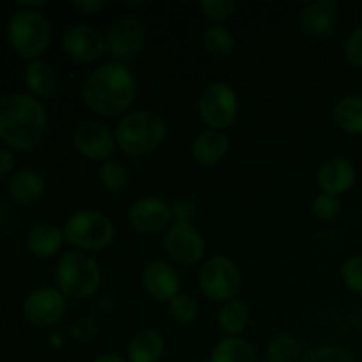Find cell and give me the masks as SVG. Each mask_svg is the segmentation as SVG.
<instances>
[{
    "label": "cell",
    "mask_w": 362,
    "mask_h": 362,
    "mask_svg": "<svg viewBox=\"0 0 362 362\" xmlns=\"http://www.w3.org/2000/svg\"><path fill=\"white\" fill-rule=\"evenodd\" d=\"M136 78L124 62H105L92 71L81 85V99L90 112L117 117L134 103Z\"/></svg>",
    "instance_id": "obj_1"
},
{
    "label": "cell",
    "mask_w": 362,
    "mask_h": 362,
    "mask_svg": "<svg viewBox=\"0 0 362 362\" xmlns=\"http://www.w3.org/2000/svg\"><path fill=\"white\" fill-rule=\"evenodd\" d=\"M48 129V112L41 99L30 94L0 98V140L16 151L28 152L42 144Z\"/></svg>",
    "instance_id": "obj_2"
},
{
    "label": "cell",
    "mask_w": 362,
    "mask_h": 362,
    "mask_svg": "<svg viewBox=\"0 0 362 362\" xmlns=\"http://www.w3.org/2000/svg\"><path fill=\"white\" fill-rule=\"evenodd\" d=\"M166 134L165 119L154 110H134L126 113L115 127V144L129 158L151 154Z\"/></svg>",
    "instance_id": "obj_3"
},
{
    "label": "cell",
    "mask_w": 362,
    "mask_h": 362,
    "mask_svg": "<svg viewBox=\"0 0 362 362\" xmlns=\"http://www.w3.org/2000/svg\"><path fill=\"white\" fill-rule=\"evenodd\" d=\"M55 283L67 300L88 299L101 285V267L92 255L71 250L57 262Z\"/></svg>",
    "instance_id": "obj_4"
},
{
    "label": "cell",
    "mask_w": 362,
    "mask_h": 362,
    "mask_svg": "<svg viewBox=\"0 0 362 362\" xmlns=\"http://www.w3.org/2000/svg\"><path fill=\"white\" fill-rule=\"evenodd\" d=\"M7 37L20 57L37 60L52 41V27L45 14L37 9H18L11 14L7 23Z\"/></svg>",
    "instance_id": "obj_5"
},
{
    "label": "cell",
    "mask_w": 362,
    "mask_h": 362,
    "mask_svg": "<svg viewBox=\"0 0 362 362\" xmlns=\"http://www.w3.org/2000/svg\"><path fill=\"white\" fill-rule=\"evenodd\" d=\"M62 232L66 243L85 253L105 250L115 239V225L112 219L92 209L73 212L67 218Z\"/></svg>",
    "instance_id": "obj_6"
},
{
    "label": "cell",
    "mask_w": 362,
    "mask_h": 362,
    "mask_svg": "<svg viewBox=\"0 0 362 362\" xmlns=\"http://www.w3.org/2000/svg\"><path fill=\"white\" fill-rule=\"evenodd\" d=\"M198 283L205 297L218 303H228L239 293L243 274L239 265L232 258L225 255H214L202 265L198 272Z\"/></svg>",
    "instance_id": "obj_7"
},
{
    "label": "cell",
    "mask_w": 362,
    "mask_h": 362,
    "mask_svg": "<svg viewBox=\"0 0 362 362\" xmlns=\"http://www.w3.org/2000/svg\"><path fill=\"white\" fill-rule=\"evenodd\" d=\"M198 113L209 129L223 131L232 126L239 113V98L235 88L225 81H212L198 98Z\"/></svg>",
    "instance_id": "obj_8"
},
{
    "label": "cell",
    "mask_w": 362,
    "mask_h": 362,
    "mask_svg": "<svg viewBox=\"0 0 362 362\" xmlns=\"http://www.w3.org/2000/svg\"><path fill=\"white\" fill-rule=\"evenodd\" d=\"M145 23L138 16H122L113 21L106 30V52L117 60V62H127L140 55L144 49Z\"/></svg>",
    "instance_id": "obj_9"
},
{
    "label": "cell",
    "mask_w": 362,
    "mask_h": 362,
    "mask_svg": "<svg viewBox=\"0 0 362 362\" xmlns=\"http://www.w3.org/2000/svg\"><path fill=\"white\" fill-rule=\"evenodd\" d=\"M163 247L170 260L184 267H191L204 258L205 239L191 223L173 221L166 230Z\"/></svg>",
    "instance_id": "obj_10"
},
{
    "label": "cell",
    "mask_w": 362,
    "mask_h": 362,
    "mask_svg": "<svg viewBox=\"0 0 362 362\" xmlns=\"http://www.w3.org/2000/svg\"><path fill=\"white\" fill-rule=\"evenodd\" d=\"M67 311V299L52 286H41L23 300V317L34 327H52L59 324Z\"/></svg>",
    "instance_id": "obj_11"
},
{
    "label": "cell",
    "mask_w": 362,
    "mask_h": 362,
    "mask_svg": "<svg viewBox=\"0 0 362 362\" xmlns=\"http://www.w3.org/2000/svg\"><path fill=\"white\" fill-rule=\"evenodd\" d=\"M73 144L78 154L90 161H108L115 152V136L112 131L98 120H83L73 133Z\"/></svg>",
    "instance_id": "obj_12"
},
{
    "label": "cell",
    "mask_w": 362,
    "mask_h": 362,
    "mask_svg": "<svg viewBox=\"0 0 362 362\" xmlns=\"http://www.w3.org/2000/svg\"><path fill=\"white\" fill-rule=\"evenodd\" d=\"M62 48L66 55L76 62H95L106 52V39L94 25L78 23L64 32Z\"/></svg>",
    "instance_id": "obj_13"
},
{
    "label": "cell",
    "mask_w": 362,
    "mask_h": 362,
    "mask_svg": "<svg viewBox=\"0 0 362 362\" xmlns=\"http://www.w3.org/2000/svg\"><path fill=\"white\" fill-rule=\"evenodd\" d=\"M127 218L136 232L158 233L173 223L172 205L159 197H144L131 205Z\"/></svg>",
    "instance_id": "obj_14"
},
{
    "label": "cell",
    "mask_w": 362,
    "mask_h": 362,
    "mask_svg": "<svg viewBox=\"0 0 362 362\" xmlns=\"http://www.w3.org/2000/svg\"><path fill=\"white\" fill-rule=\"evenodd\" d=\"M141 285L151 297L170 303L180 293V276L168 262L152 260L141 271Z\"/></svg>",
    "instance_id": "obj_15"
},
{
    "label": "cell",
    "mask_w": 362,
    "mask_h": 362,
    "mask_svg": "<svg viewBox=\"0 0 362 362\" xmlns=\"http://www.w3.org/2000/svg\"><path fill=\"white\" fill-rule=\"evenodd\" d=\"M356 166L346 158H329L320 165L317 173V182L320 186L322 193L339 197L346 193L356 184Z\"/></svg>",
    "instance_id": "obj_16"
},
{
    "label": "cell",
    "mask_w": 362,
    "mask_h": 362,
    "mask_svg": "<svg viewBox=\"0 0 362 362\" xmlns=\"http://www.w3.org/2000/svg\"><path fill=\"white\" fill-rule=\"evenodd\" d=\"M339 4L336 0H324V2L304 4L300 11L303 27L313 35H331L336 27V7Z\"/></svg>",
    "instance_id": "obj_17"
},
{
    "label": "cell",
    "mask_w": 362,
    "mask_h": 362,
    "mask_svg": "<svg viewBox=\"0 0 362 362\" xmlns=\"http://www.w3.org/2000/svg\"><path fill=\"white\" fill-rule=\"evenodd\" d=\"M23 80L30 95L37 99H48L55 94L59 87V76L52 64L45 60H30L23 71Z\"/></svg>",
    "instance_id": "obj_18"
},
{
    "label": "cell",
    "mask_w": 362,
    "mask_h": 362,
    "mask_svg": "<svg viewBox=\"0 0 362 362\" xmlns=\"http://www.w3.org/2000/svg\"><path fill=\"white\" fill-rule=\"evenodd\" d=\"M228 152V136L225 131L207 129L198 134L191 145V154L200 165L212 166L223 161Z\"/></svg>",
    "instance_id": "obj_19"
},
{
    "label": "cell",
    "mask_w": 362,
    "mask_h": 362,
    "mask_svg": "<svg viewBox=\"0 0 362 362\" xmlns=\"http://www.w3.org/2000/svg\"><path fill=\"white\" fill-rule=\"evenodd\" d=\"M7 193L18 204H35L45 193V180L35 170H16L7 182Z\"/></svg>",
    "instance_id": "obj_20"
},
{
    "label": "cell",
    "mask_w": 362,
    "mask_h": 362,
    "mask_svg": "<svg viewBox=\"0 0 362 362\" xmlns=\"http://www.w3.org/2000/svg\"><path fill=\"white\" fill-rule=\"evenodd\" d=\"M165 341L163 336L154 329H144L136 332L127 343V362H158L161 359Z\"/></svg>",
    "instance_id": "obj_21"
},
{
    "label": "cell",
    "mask_w": 362,
    "mask_h": 362,
    "mask_svg": "<svg viewBox=\"0 0 362 362\" xmlns=\"http://www.w3.org/2000/svg\"><path fill=\"white\" fill-rule=\"evenodd\" d=\"M64 232L49 223H41L35 225L28 232L27 247L34 257L37 258H49L60 251L64 244Z\"/></svg>",
    "instance_id": "obj_22"
},
{
    "label": "cell",
    "mask_w": 362,
    "mask_h": 362,
    "mask_svg": "<svg viewBox=\"0 0 362 362\" xmlns=\"http://www.w3.org/2000/svg\"><path fill=\"white\" fill-rule=\"evenodd\" d=\"M334 122L343 133L361 136L362 134V95L349 94L334 105Z\"/></svg>",
    "instance_id": "obj_23"
},
{
    "label": "cell",
    "mask_w": 362,
    "mask_h": 362,
    "mask_svg": "<svg viewBox=\"0 0 362 362\" xmlns=\"http://www.w3.org/2000/svg\"><path fill=\"white\" fill-rule=\"evenodd\" d=\"M250 324V310L240 299H232L223 303L218 313V325L226 338H239L240 332Z\"/></svg>",
    "instance_id": "obj_24"
},
{
    "label": "cell",
    "mask_w": 362,
    "mask_h": 362,
    "mask_svg": "<svg viewBox=\"0 0 362 362\" xmlns=\"http://www.w3.org/2000/svg\"><path fill=\"white\" fill-rule=\"evenodd\" d=\"M209 362H258L253 345L240 338H225L212 349Z\"/></svg>",
    "instance_id": "obj_25"
},
{
    "label": "cell",
    "mask_w": 362,
    "mask_h": 362,
    "mask_svg": "<svg viewBox=\"0 0 362 362\" xmlns=\"http://www.w3.org/2000/svg\"><path fill=\"white\" fill-rule=\"evenodd\" d=\"M202 42H204L205 52L214 59H226L232 55L233 48H235V39H233L232 32L221 23L209 25L205 28Z\"/></svg>",
    "instance_id": "obj_26"
},
{
    "label": "cell",
    "mask_w": 362,
    "mask_h": 362,
    "mask_svg": "<svg viewBox=\"0 0 362 362\" xmlns=\"http://www.w3.org/2000/svg\"><path fill=\"white\" fill-rule=\"evenodd\" d=\"M303 345L293 334H278L269 341L267 362H300L303 359Z\"/></svg>",
    "instance_id": "obj_27"
},
{
    "label": "cell",
    "mask_w": 362,
    "mask_h": 362,
    "mask_svg": "<svg viewBox=\"0 0 362 362\" xmlns=\"http://www.w3.org/2000/svg\"><path fill=\"white\" fill-rule=\"evenodd\" d=\"M98 180L108 193H120L127 187L129 182V173H127L126 166L117 159H108V161L101 163L98 170Z\"/></svg>",
    "instance_id": "obj_28"
},
{
    "label": "cell",
    "mask_w": 362,
    "mask_h": 362,
    "mask_svg": "<svg viewBox=\"0 0 362 362\" xmlns=\"http://www.w3.org/2000/svg\"><path fill=\"white\" fill-rule=\"evenodd\" d=\"M300 362H357L356 356L341 345H320L304 352Z\"/></svg>",
    "instance_id": "obj_29"
},
{
    "label": "cell",
    "mask_w": 362,
    "mask_h": 362,
    "mask_svg": "<svg viewBox=\"0 0 362 362\" xmlns=\"http://www.w3.org/2000/svg\"><path fill=\"white\" fill-rule=\"evenodd\" d=\"M168 313L177 324H191L198 315V304L193 296L180 292L168 303Z\"/></svg>",
    "instance_id": "obj_30"
},
{
    "label": "cell",
    "mask_w": 362,
    "mask_h": 362,
    "mask_svg": "<svg viewBox=\"0 0 362 362\" xmlns=\"http://www.w3.org/2000/svg\"><path fill=\"white\" fill-rule=\"evenodd\" d=\"M341 279L350 292L362 297V255H354L343 262Z\"/></svg>",
    "instance_id": "obj_31"
},
{
    "label": "cell",
    "mask_w": 362,
    "mask_h": 362,
    "mask_svg": "<svg viewBox=\"0 0 362 362\" xmlns=\"http://www.w3.org/2000/svg\"><path fill=\"white\" fill-rule=\"evenodd\" d=\"M198 6H200L204 16L214 23L228 20L237 9V2H233V0H202Z\"/></svg>",
    "instance_id": "obj_32"
},
{
    "label": "cell",
    "mask_w": 362,
    "mask_h": 362,
    "mask_svg": "<svg viewBox=\"0 0 362 362\" xmlns=\"http://www.w3.org/2000/svg\"><path fill=\"white\" fill-rule=\"evenodd\" d=\"M313 211L318 219L324 221H331V219L338 218L341 212V200L339 197H332V194L320 193L313 202Z\"/></svg>",
    "instance_id": "obj_33"
},
{
    "label": "cell",
    "mask_w": 362,
    "mask_h": 362,
    "mask_svg": "<svg viewBox=\"0 0 362 362\" xmlns=\"http://www.w3.org/2000/svg\"><path fill=\"white\" fill-rule=\"evenodd\" d=\"M346 62L356 67H362V25H357L345 41Z\"/></svg>",
    "instance_id": "obj_34"
},
{
    "label": "cell",
    "mask_w": 362,
    "mask_h": 362,
    "mask_svg": "<svg viewBox=\"0 0 362 362\" xmlns=\"http://www.w3.org/2000/svg\"><path fill=\"white\" fill-rule=\"evenodd\" d=\"M172 212L175 221L191 223V218L194 216V204L189 198H179L172 204Z\"/></svg>",
    "instance_id": "obj_35"
},
{
    "label": "cell",
    "mask_w": 362,
    "mask_h": 362,
    "mask_svg": "<svg viewBox=\"0 0 362 362\" xmlns=\"http://www.w3.org/2000/svg\"><path fill=\"white\" fill-rule=\"evenodd\" d=\"M105 0H74L73 7H76L81 13H92V11H99L101 7H105Z\"/></svg>",
    "instance_id": "obj_36"
},
{
    "label": "cell",
    "mask_w": 362,
    "mask_h": 362,
    "mask_svg": "<svg viewBox=\"0 0 362 362\" xmlns=\"http://www.w3.org/2000/svg\"><path fill=\"white\" fill-rule=\"evenodd\" d=\"M14 168V156L11 151L0 148V175L2 173H9Z\"/></svg>",
    "instance_id": "obj_37"
},
{
    "label": "cell",
    "mask_w": 362,
    "mask_h": 362,
    "mask_svg": "<svg viewBox=\"0 0 362 362\" xmlns=\"http://www.w3.org/2000/svg\"><path fill=\"white\" fill-rule=\"evenodd\" d=\"M92 362H127V359H126V357L119 356V354L108 352V354H103V356L95 357V359Z\"/></svg>",
    "instance_id": "obj_38"
}]
</instances>
